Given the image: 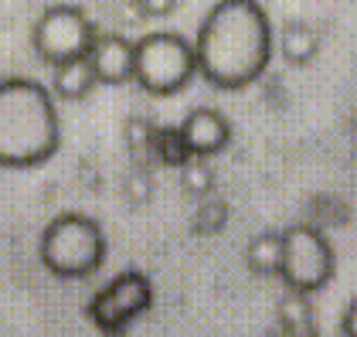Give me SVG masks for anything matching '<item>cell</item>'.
Segmentation results:
<instances>
[{
  "label": "cell",
  "instance_id": "obj_15",
  "mask_svg": "<svg viewBox=\"0 0 357 337\" xmlns=\"http://www.w3.org/2000/svg\"><path fill=\"white\" fill-rule=\"evenodd\" d=\"M215 184H218V174L215 167L204 160V157H191L184 167H181V188H184V195L191 197H208L215 195Z\"/></svg>",
  "mask_w": 357,
  "mask_h": 337
},
{
  "label": "cell",
  "instance_id": "obj_7",
  "mask_svg": "<svg viewBox=\"0 0 357 337\" xmlns=\"http://www.w3.org/2000/svg\"><path fill=\"white\" fill-rule=\"evenodd\" d=\"M153 304V283L139 269H126L109 280L89 300V320L109 337H119L137 317H143Z\"/></svg>",
  "mask_w": 357,
  "mask_h": 337
},
{
  "label": "cell",
  "instance_id": "obj_8",
  "mask_svg": "<svg viewBox=\"0 0 357 337\" xmlns=\"http://www.w3.org/2000/svg\"><path fill=\"white\" fill-rule=\"evenodd\" d=\"M177 130H181V137L188 143L191 157H204V160L221 153L231 143V123L215 106H194V110H188L184 119L177 123Z\"/></svg>",
  "mask_w": 357,
  "mask_h": 337
},
{
  "label": "cell",
  "instance_id": "obj_20",
  "mask_svg": "<svg viewBox=\"0 0 357 337\" xmlns=\"http://www.w3.org/2000/svg\"><path fill=\"white\" fill-rule=\"evenodd\" d=\"M340 331H344V337H357V297L347 304L344 317H340Z\"/></svg>",
  "mask_w": 357,
  "mask_h": 337
},
{
  "label": "cell",
  "instance_id": "obj_3",
  "mask_svg": "<svg viewBox=\"0 0 357 337\" xmlns=\"http://www.w3.org/2000/svg\"><path fill=\"white\" fill-rule=\"evenodd\" d=\"M38 255L58 280H85L106 262V232L85 211H61L45 225Z\"/></svg>",
  "mask_w": 357,
  "mask_h": 337
},
{
  "label": "cell",
  "instance_id": "obj_1",
  "mask_svg": "<svg viewBox=\"0 0 357 337\" xmlns=\"http://www.w3.org/2000/svg\"><path fill=\"white\" fill-rule=\"evenodd\" d=\"M273 48V24L259 0H218L194 38L197 75L221 92L248 89L269 68Z\"/></svg>",
  "mask_w": 357,
  "mask_h": 337
},
{
  "label": "cell",
  "instance_id": "obj_10",
  "mask_svg": "<svg viewBox=\"0 0 357 337\" xmlns=\"http://www.w3.org/2000/svg\"><path fill=\"white\" fill-rule=\"evenodd\" d=\"M275 45H279L282 61L293 65V68H303V65H310L313 58L320 55V34H317L313 24H306V21H286V24L279 28Z\"/></svg>",
  "mask_w": 357,
  "mask_h": 337
},
{
  "label": "cell",
  "instance_id": "obj_9",
  "mask_svg": "<svg viewBox=\"0 0 357 337\" xmlns=\"http://www.w3.org/2000/svg\"><path fill=\"white\" fill-rule=\"evenodd\" d=\"M89 65L99 85L133 82V41L119 31H99L89 48Z\"/></svg>",
  "mask_w": 357,
  "mask_h": 337
},
{
  "label": "cell",
  "instance_id": "obj_16",
  "mask_svg": "<svg viewBox=\"0 0 357 337\" xmlns=\"http://www.w3.org/2000/svg\"><path fill=\"white\" fill-rule=\"evenodd\" d=\"M153 153H157L160 164H170V167H184L191 160V150H188L177 126H160L153 133Z\"/></svg>",
  "mask_w": 357,
  "mask_h": 337
},
{
  "label": "cell",
  "instance_id": "obj_2",
  "mask_svg": "<svg viewBox=\"0 0 357 337\" xmlns=\"http://www.w3.org/2000/svg\"><path fill=\"white\" fill-rule=\"evenodd\" d=\"M61 143V119L52 89L10 75L0 82V167H38Z\"/></svg>",
  "mask_w": 357,
  "mask_h": 337
},
{
  "label": "cell",
  "instance_id": "obj_21",
  "mask_svg": "<svg viewBox=\"0 0 357 337\" xmlns=\"http://www.w3.org/2000/svg\"><path fill=\"white\" fill-rule=\"evenodd\" d=\"M266 337H293V334H289L286 327H279V324H273V327L266 331Z\"/></svg>",
  "mask_w": 357,
  "mask_h": 337
},
{
  "label": "cell",
  "instance_id": "obj_13",
  "mask_svg": "<svg viewBox=\"0 0 357 337\" xmlns=\"http://www.w3.org/2000/svg\"><path fill=\"white\" fill-rule=\"evenodd\" d=\"M275 324L286 327L293 337H317L320 334V327H317V313H313V307H310V297L293 293V290H286V297L279 300Z\"/></svg>",
  "mask_w": 357,
  "mask_h": 337
},
{
  "label": "cell",
  "instance_id": "obj_18",
  "mask_svg": "<svg viewBox=\"0 0 357 337\" xmlns=\"http://www.w3.org/2000/svg\"><path fill=\"white\" fill-rule=\"evenodd\" d=\"M123 195H126V201H130L133 208L150 204V197H153V177H150V170L146 167L126 170V177H123Z\"/></svg>",
  "mask_w": 357,
  "mask_h": 337
},
{
  "label": "cell",
  "instance_id": "obj_5",
  "mask_svg": "<svg viewBox=\"0 0 357 337\" xmlns=\"http://www.w3.org/2000/svg\"><path fill=\"white\" fill-rule=\"evenodd\" d=\"M337 269V255L327 235L313 225H289L282 228V266H279V280L286 283V290L313 297L320 293Z\"/></svg>",
  "mask_w": 357,
  "mask_h": 337
},
{
  "label": "cell",
  "instance_id": "obj_14",
  "mask_svg": "<svg viewBox=\"0 0 357 337\" xmlns=\"http://www.w3.org/2000/svg\"><path fill=\"white\" fill-rule=\"evenodd\" d=\"M228 218H231L228 201H225V197L208 195V197H201V201H197V208H194L191 232L194 235H218V232H225Z\"/></svg>",
  "mask_w": 357,
  "mask_h": 337
},
{
  "label": "cell",
  "instance_id": "obj_19",
  "mask_svg": "<svg viewBox=\"0 0 357 337\" xmlns=\"http://www.w3.org/2000/svg\"><path fill=\"white\" fill-rule=\"evenodd\" d=\"M137 7L143 17H167L177 10V0H137Z\"/></svg>",
  "mask_w": 357,
  "mask_h": 337
},
{
  "label": "cell",
  "instance_id": "obj_6",
  "mask_svg": "<svg viewBox=\"0 0 357 337\" xmlns=\"http://www.w3.org/2000/svg\"><path fill=\"white\" fill-rule=\"evenodd\" d=\"M96 24L89 21L82 7L75 3H55L45 7L31 28V45L41 61H48L52 68L72 58H85L92 41H96Z\"/></svg>",
  "mask_w": 357,
  "mask_h": 337
},
{
  "label": "cell",
  "instance_id": "obj_12",
  "mask_svg": "<svg viewBox=\"0 0 357 337\" xmlns=\"http://www.w3.org/2000/svg\"><path fill=\"white\" fill-rule=\"evenodd\" d=\"M245 262L248 269L259 273V276H279V266H282V232L266 228V232L252 235L245 249Z\"/></svg>",
  "mask_w": 357,
  "mask_h": 337
},
{
  "label": "cell",
  "instance_id": "obj_11",
  "mask_svg": "<svg viewBox=\"0 0 357 337\" xmlns=\"http://www.w3.org/2000/svg\"><path fill=\"white\" fill-rule=\"evenodd\" d=\"M96 85H99V79H96V72L89 65V55L61 61V65H55V72H52V96L65 99V103H82Z\"/></svg>",
  "mask_w": 357,
  "mask_h": 337
},
{
  "label": "cell",
  "instance_id": "obj_4",
  "mask_svg": "<svg viewBox=\"0 0 357 337\" xmlns=\"http://www.w3.org/2000/svg\"><path fill=\"white\" fill-rule=\"evenodd\" d=\"M197 75L194 41L181 31H150L133 41V82L150 96H177Z\"/></svg>",
  "mask_w": 357,
  "mask_h": 337
},
{
  "label": "cell",
  "instance_id": "obj_17",
  "mask_svg": "<svg viewBox=\"0 0 357 337\" xmlns=\"http://www.w3.org/2000/svg\"><path fill=\"white\" fill-rule=\"evenodd\" d=\"M123 133H126V143H130V153L133 157H146V153H153V126H150V119L146 116H139V112H133V116H126V126H123Z\"/></svg>",
  "mask_w": 357,
  "mask_h": 337
}]
</instances>
